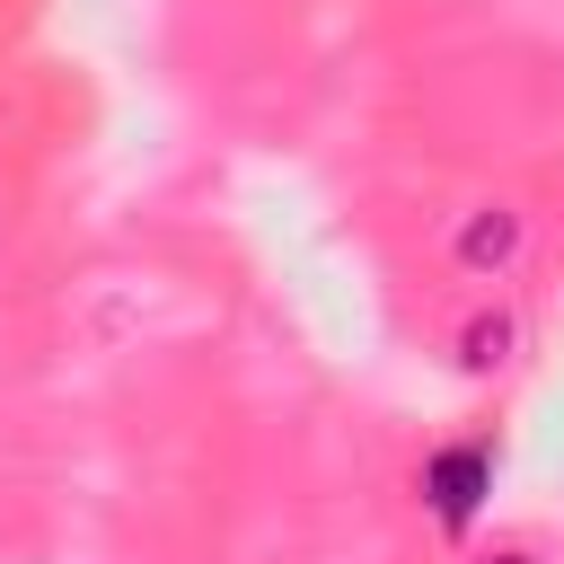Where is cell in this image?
I'll use <instances>...</instances> for the list:
<instances>
[{
    "label": "cell",
    "mask_w": 564,
    "mask_h": 564,
    "mask_svg": "<svg viewBox=\"0 0 564 564\" xmlns=\"http://www.w3.org/2000/svg\"><path fill=\"white\" fill-rule=\"evenodd\" d=\"M529 247H538V220H529L520 194H467L449 212V229H441V256L467 282H511L529 264Z\"/></svg>",
    "instance_id": "obj_1"
},
{
    "label": "cell",
    "mask_w": 564,
    "mask_h": 564,
    "mask_svg": "<svg viewBox=\"0 0 564 564\" xmlns=\"http://www.w3.org/2000/svg\"><path fill=\"white\" fill-rule=\"evenodd\" d=\"M414 494H423V520L467 546L476 520L494 511V441H441V449L414 467Z\"/></svg>",
    "instance_id": "obj_2"
},
{
    "label": "cell",
    "mask_w": 564,
    "mask_h": 564,
    "mask_svg": "<svg viewBox=\"0 0 564 564\" xmlns=\"http://www.w3.org/2000/svg\"><path fill=\"white\" fill-rule=\"evenodd\" d=\"M520 344H529V317H520V300H485V308H467V317H458V335H449V361H458L467 379H502V370L520 361Z\"/></svg>",
    "instance_id": "obj_3"
},
{
    "label": "cell",
    "mask_w": 564,
    "mask_h": 564,
    "mask_svg": "<svg viewBox=\"0 0 564 564\" xmlns=\"http://www.w3.org/2000/svg\"><path fill=\"white\" fill-rule=\"evenodd\" d=\"M467 564H555V546H546V538H494V546H476Z\"/></svg>",
    "instance_id": "obj_4"
}]
</instances>
